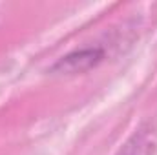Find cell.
<instances>
[{"instance_id": "1", "label": "cell", "mask_w": 157, "mask_h": 155, "mask_svg": "<svg viewBox=\"0 0 157 155\" xmlns=\"http://www.w3.org/2000/svg\"><path fill=\"white\" fill-rule=\"evenodd\" d=\"M104 53L99 47H88V49H78L73 51L66 57H62L55 66L53 71L57 73H66V75H73V73H82L88 71L91 68H95L101 60H102Z\"/></svg>"}]
</instances>
